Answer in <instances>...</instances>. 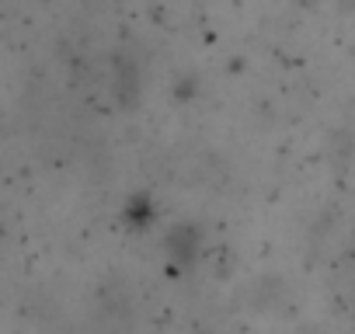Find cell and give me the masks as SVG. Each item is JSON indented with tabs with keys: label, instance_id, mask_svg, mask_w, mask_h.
Here are the masks:
<instances>
[{
	"label": "cell",
	"instance_id": "obj_2",
	"mask_svg": "<svg viewBox=\"0 0 355 334\" xmlns=\"http://www.w3.org/2000/svg\"><path fill=\"white\" fill-rule=\"evenodd\" d=\"M129 209H132V227H146V223H153V202L146 199V195H136L132 202H129Z\"/></svg>",
	"mask_w": 355,
	"mask_h": 334
},
{
	"label": "cell",
	"instance_id": "obj_1",
	"mask_svg": "<svg viewBox=\"0 0 355 334\" xmlns=\"http://www.w3.org/2000/svg\"><path fill=\"white\" fill-rule=\"evenodd\" d=\"M164 251L178 265H192L199 258V251H202V237H199V230L192 223H174L164 234Z\"/></svg>",
	"mask_w": 355,
	"mask_h": 334
}]
</instances>
